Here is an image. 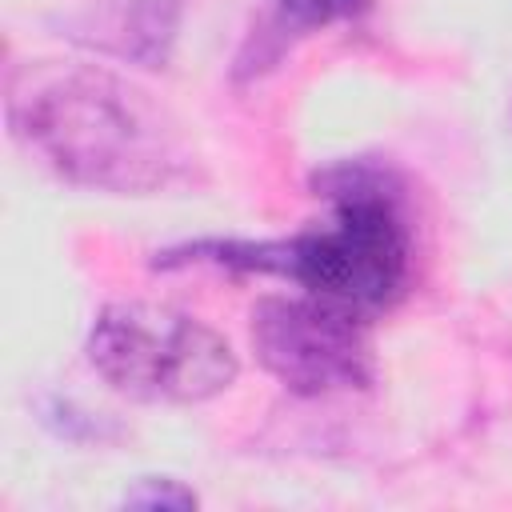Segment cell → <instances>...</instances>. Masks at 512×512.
<instances>
[{"mask_svg":"<svg viewBox=\"0 0 512 512\" xmlns=\"http://www.w3.org/2000/svg\"><path fill=\"white\" fill-rule=\"evenodd\" d=\"M368 8V0H276V16L288 20L300 36L336 20H352Z\"/></svg>","mask_w":512,"mask_h":512,"instance_id":"cell-7","label":"cell"},{"mask_svg":"<svg viewBox=\"0 0 512 512\" xmlns=\"http://www.w3.org/2000/svg\"><path fill=\"white\" fill-rule=\"evenodd\" d=\"M40 412H44L40 420H44L48 428H56L64 440H88V436L80 432V424H88V428L96 432V440H108V436H112V428H108V420H104V416L80 412L76 404H64V400H48Z\"/></svg>","mask_w":512,"mask_h":512,"instance_id":"cell-9","label":"cell"},{"mask_svg":"<svg viewBox=\"0 0 512 512\" xmlns=\"http://www.w3.org/2000/svg\"><path fill=\"white\" fill-rule=\"evenodd\" d=\"M84 352L108 388L140 404H204L240 372L232 344L212 324L156 300L104 304Z\"/></svg>","mask_w":512,"mask_h":512,"instance_id":"cell-3","label":"cell"},{"mask_svg":"<svg viewBox=\"0 0 512 512\" xmlns=\"http://www.w3.org/2000/svg\"><path fill=\"white\" fill-rule=\"evenodd\" d=\"M128 508H148V512H192L200 504V496L192 488H184L172 476H140L128 492H124Z\"/></svg>","mask_w":512,"mask_h":512,"instance_id":"cell-8","label":"cell"},{"mask_svg":"<svg viewBox=\"0 0 512 512\" xmlns=\"http://www.w3.org/2000/svg\"><path fill=\"white\" fill-rule=\"evenodd\" d=\"M312 188L336 204V220L292 236L288 280L352 312L388 308L404 292L412 264V240L392 172L372 160H340L320 168Z\"/></svg>","mask_w":512,"mask_h":512,"instance_id":"cell-2","label":"cell"},{"mask_svg":"<svg viewBox=\"0 0 512 512\" xmlns=\"http://www.w3.org/2000/svg\"><path fill=\"white\" fill-rule=\"evenodd\" d=\"M152 264L156 268L212 264V268H228V272L288 276L292 272V236L288 240H188V244L156 252Z\"/></svg>","mask_w":512,"mask_h":512,"instance_id":"cell-6","label":"cell"},{"mask_svg":"<svg viewBox=\"0 0 512 512\" xmlns=\"http://www.w3.org/2000/svg\"><path fill=\"white\" fill-rule=\"evenodd\" d=\"M260 368L296 396H332L372 384V344L360 312L324 296H264L252 308Z\"/></svg>","mask_w":512,"mask_h":512,"instance_id":"cell-4","label":"cell"},{"mask_svg":"<svg viewBox=\"0 0 512 512\" xmlns=\"http://www.w3.org/2000/svg\"><path fill=\"white\" fill-rule=\"evenodd\" d=\"M4 116L28 156L88 192L160 196L204 180L180 124L128 76L100 64H16Z\"/></svg>","mask_w":512,"mask_h":512,"instance_id":"cell-1","label":"cell"},{"mask_svg":"<svg viewBox=\"0 0 512 512\" xmlns=\"http://www.w3.org/2000/svg\"><path fill=\"white\" fill-rule=\"evenodd\" d=\"M180 20L184 0H96L60 16L56 28L64 40L96 56L120 60L128 68L164 72L176 52Z\"/></svg>","mask_w":512,"mask_h":512,"instance_id":"cell-5","label":"cell"}]
</instances>
